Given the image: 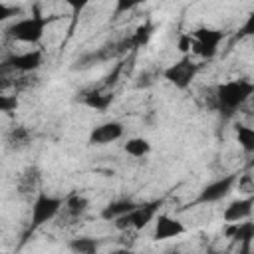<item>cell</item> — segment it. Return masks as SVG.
Masks as SVG:
<instances>
[{
  "label": "cell",
  "instance_id": "9",
  "mask_svg": "<svg viewBox=\"0 0 254 254\" xmlns=\"http://www.w3.org/2000/svg\"><path fill=\"white\" fill-rule=\"evenodd\" d=\"M44 65L42 50H26L20 54H12L4 60V67L18 71V73H34Z\"/></svg>",
  "mask_w": 254,
  "mask_h": 254
},
{
  "label": "cell",
  "instance_id": "24",
  "mask_svg": "<svg viewBox=\"0 0 254 254\" xmlns=\"http://www.w3.org/2000/svg\"><path fill=\"white\" fill-rule=\"evenodd\" d=\"M238 38H254V10L248 12L246 20L238 28Z\"/></svg>",
  "mask_w": 254,
  "mask_h": 254
},
{
  "label": "cell",
  "instance_id": "1",
  "mask_svg": "<svg viewBox=\"0 0 254 254\" xmlns=\"http://www.w3.org/2000/svg\"><path fill=\"white\" fill-rule=\"evenodd\" d=\"M252 95H254V83L250 79L238 77V79H228V81L218 83L214 87L212 101H214V107L222 115L230 117L238 113Z\"/></svg>",
  "mask_w": 254,
  "mask_h": 254
},
{
  "label": "cell",
  "instance_id": "17",
  "mask_svg": "<svg viewBox=\"0 0 254 254\" xmlns=\"http://www.w3.org/2000/svg\"><path fill=\"white\" fill-rule=\"evenodd\" d=\"M234 137L238 147L246 153V155H254V127L244 125V123H236L234 127Z\"/></svg>",
  "mask_w": 254,
  "mask_h": 254
},
{
  "label": "cell",
  "instance_id": "11",
  "mask_svg": "<svg viewBox=\"0 0 254 254\" xmlns=\"http://www.w3.org/2000/svg\"><path fill=\"white\" fill-rule=\"evenodd\" d=\"M252 210H254V194H248V196H240V198H234L230 200L224 210H222V220L224 222H240V220H246L252 216Z\"/></svg>",
  "mask_w": 254,
  "mask_h": 254
},
{
  "label": "cell",
  "instance_id": "21",
  "mask_svg": "<svg viewBox=\"0 0 254 254\" xmlns=\"http://www.w3.org/2000/svg\"><path fill=\"white\" fill-rule=\"evenodd\" d=\"M147 0H115V6H113V16H123L127 12H133L137 6L145 4Z\"/></svg>",
  "mask_w": 254,
  "mask_h": 254
},
{
  "label": "cell",
  "instance_id": "7",
  "mask_svg": "<svg viewBox=\"0 0 254 254\" xmlns=\"http://www.w3.org/2000/svg\"><path fill=\"white\" fill-rule=\"evenodd\" d=\"M238 183V175L230 173V175H224L220 179H214L210 181L208 185H204L200 190H198V196H196V204H212V202H218L222 198H226L234 187Z\"/></svg>",
  "mask_w": 254,
  "mask_h": 254
},
{
  "label": "cell",
  "instance_id": "4",
  "mask_svg": "<svg viewBox=\"0 0 254 254\" xmlns=\"http://www.w3.org/2000/svg\"><path fill=\"white\" fill-rule=\"evenodd\" d=\"M159 208H161V200H151V202H145V204L141 202L133 210H129L127 214L113 220V226L121 232H127V230H137L139 232L155 220V216L159 214Z\"/></svg>",
  "mask_w": 254,
  "mask_h": 254
},
{
  "label": "cell",
  "instance_id": "10",
  "mask_svg": "<svg viewBox=\"0 0 254 254\" xmlns=\"http://www.w3.org/2000/svg\"><path fill=\"white\" fill-rule=\"evenodd\" d=\"M187 232V226L183 220H179L173 214L159 212L153 220V240H171Z\"/></svg>",
  "mask_w": 254,
  "mask_h": 254
},
{
  "label": "cell",
  "instance_id": "26",
  "mask_svg": "<svg viewBox=\"0 0 254 254\" xmlns=\"http://www.w3.org/2000/svg\"><path fill=\"white\" fill-rule=\"evenodd\" d=\"M177 48H179V52H181L183 56L190 54V50H192V36H190V34H183V36H179Z\"/></svg>",
  "mask_w": 254,
  "mask_h": 254
},
{
  "label": "cell",
  "instance_id": "12",
  "mask_svg": "<svg viewBox=\"0 0 254 254\" xmlns=\"http://www.w3.org/2000/svg\"><path fill=\"white\" fill-rule=\"evenodd\" d=\"M226 236L238 244H242V252L250 250V242L254 240V222L252 220H240V222H228Z\"/></svg>",
  "mask_w": 254,
  "mask_h": 254
},
{
  "label": "cell",
  "instance_id": "19",
  "mask_svg": "<svg viewBox=\"0 0 254 254\" xmlns=\"http://www.w3.org/2000/svg\"><path fill=\"white\" fill-rule=\"evenodd\" d=\"M6 139H8L10 147H14V149H22V147H26V145L30 143V131H28L26 127L18 125V127H12V131L8 133Z\"/></svg>",
  "mask_w": 254,
  "mask_h": 254
},
{
  "label": "cell",
  "instance_id": "15",
  "mask_svg": "<svg viewBox=\"0 0 254 254\" xmlns=\"http://www.w3.org/2000/svg\"><path fill=\"white\" fill-rule=\"evenodd\" d=\"M123 151L129 155V157H135V159H143L147 157L153 147H151V141L147 137H129L125 143H123Z\"/></svg>",
  "mask_w": 254,
  "mask_h": 254
},
{
  "label": "cell",
  "instance_id": "16",
  "mask_svg": "<svg viewBox=\"0 0 254 254\" xmlns=\"http://www.w3.org/2000/svg\"><path fill=\"white\" fill-rule=\"evenodd\" d=\"M99 246H101L99 238H93V236H75V238H69L67 242V248L75 254H95Z\"/></svg>",
  "mask_w": 254,
  "mask_h": 254
},
{
  "label": "cell",
  "instance_id": "20",
  "mask_svg": "<svg viewBox=\"0 0 254 254\" xmlns=\"http://www.w3.org/2000/svg\"><path fill=\"white\" fill-rule=\"evenodd\" d=\"M151 36H153V26H151V24H143V26H139V28L133 32V36H131L127 42H129V46H133V48H143V46L149 42Z\"/></svg>",
  "mask_w": 254,
  "mask_h": 254
},
{
  "label": "cell",
  "instance_id": "14",
  "mask_svg": "<svg viewBox=\"0 0 254 254\" xmlns=\"http://www.w3.org/2000/svg\"><path fill=\"white\" fill-rule=\"evenodd\" d=\"M111 103H113V93H109V91L93 89L83 95V105H87L89 109H95V111H107Z\"/></svg>",
  "mask_w": 254,
  "mask_h": 254
},
{
  "label": "cell",
  "instance_id": "3",
  "mask_svg": "<svg viewBox=\"0 0 254 254\" xmlns=\"http://www.w3.org/2000/svg\"><path fill=\"white\" fill-rule=\"evenodd\" d=\"M64 202H65L64 198L40 190L36 194V198L32 200V206H30V228L36 230V228L52 222L62 212Z\"/></svg>",
  "mask_w": 254,
  "mask_h": 254
},
{
  "label": "cell",
  "instance_id": "22",
  "mask_svg": "<svg viewBox=\"0 0 254 254\" xmlns=\"http://www.w3.org/2000/svg\"><path fill=\"white\" fill-rule=\"evenodd\" d=\"M20 14H22L20 6H16V4H6V2L0 4V22L16 20V16H20Z\"/></svg>",
  "mask_w": 254,
  "mask_h": 254
},
{
  "label": "cell",
  "instance_id": "5",
  "mask_svg": "<svg viewBox=\"0 0 254 254\" xmlns=\"http://www.w3.org/2000/svg\"><path fill=\"white\" fill-rule=\"evenodd\" d=\"M190 36H192V50H190V54L198 56L200 60H212L218 54L220 44L226 38V34L222 30L208 28V26H200V28L192 30Z\"/></svg>",
  "mask_w": 254,
  "mask_h": 254
},
{
  "label": "cell",
  "instance_id": "23",
  "mask_svg": "<svg viewBox=\"0 0 254 254\" xmlns=\"http://www.w3.org/2000/svg\"><path fill=\"white\" fill-rule=\"evenodd\" d=\"M18 105H20V101H18L16 95H6V93L0 95V111L2 113L10 115V113H14L18 109Z\"/></svg>",
  "mask_w": 254,
  "mask_h": 254
},
{
  "label": "cell",
  "instance_id": "13",
  "mask_svg": "<svg viewBox=\"0 0 254 254\" xmlns=\"http://www.w3.org/2000/svg\"><path fill=\"white\" fill-rule=\"evenodd\" d=\"M137 204H139V202H135V200H131V198H117V200H111L107 206H103L101 218L113 222V220H117L119 216H123V214H127L129 210H133Z\"/></svg>",
  "mask_w": 254,
  "mask_h": 254
},
{
  "label": "cell",
  "instance_id": "18",
  "mask_svg": "<svg viewBox=\"0 0 254 254\" xmlns=\"http://www.w3.org/2000/svg\"><path fill=\"white\" fill-rule=\"evenodd\" d=\"M64 208H65V212H67L69 216L79 218V216H83V214L87 212V208H89V200H87L83 194H71V196L65 198Z\"/></svg>",
  "mask_w": 254,
  "mask_h": 254
},
{
  "label": "cell",
  "instance_id": "25",
  "mask_svg": "<svg viewBox=\"0 0 254 254\" xmlns=\"http://www.w3.org/2000/svg\"><path fill=\"white\" fill-rule=\"evenodd\" d=\"M64 4L71 10V14H75V16H79L89 4H91V0H64Z\"/></svg>",
  "mask_w": 254,
  "mask_h": 254
},
{
  "label": "cell",
  "instance_id": "2",
  "mask_svg": "<svg viewBox=\"0 0 254 254\" xmlns=\"http://www.w3.org/2000/svg\"><path fill=\"white\" fill-rule=\"evenodd\" d=\"M48 22L50 20L42 12L34 10V14H30V16H22V18L12 20L6 26V36L12 38L14 42H20V44L38 46L44 40Z\"/></svg>",
  "mask_w": 254,
  "mask_h": 254
},
{
  "label": "cell",
  "instance_id": "6",
  "mask_svg": "<svg viewBox=\"0 0 254 254\" xmlns=\"http://www.w3.org/2000/svg\"><path fill=\"white\" fill-rule=\"evenodd\" d=\"M196 73H198V64L190 58V54L181 56L177 62H173L171 65H167L163 69V77L175 89H181V91H185V89L190 87V83L194 81Z\"/></svg>",
  "mask_w": 254,
  "mask_h": 254
},
{
  "label": "cell",
  "instance_id": "8",
  "mask_svg": "<svg viewBox=\"0 0 254 254\" xmlns=\"http://www.w3.org/2000/svg\"><path fill=\"white\" fill-rule=\"evenodd\" d=\"M123 135H125L123 123L117 119H109V121H103V123H97L91 127L87 143L95 145V147H103V145H111V143L123 139Z\"/></svg>",
  "mask_w": 254,
  "mask_h": 254
}]
</instances>
